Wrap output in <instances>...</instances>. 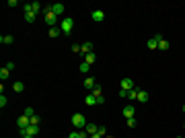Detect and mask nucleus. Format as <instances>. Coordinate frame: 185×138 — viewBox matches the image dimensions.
<instances>
[{
    "label": "nucleus",
    "instance_id": "33",
    "mask_svg": "<svg viewBox=\"0 0 185 138\" xmlns=\"http://www.w3.org/2000/svg\"><path fill=\"white\" fill-rule=\"evenodd\" d=\"M105 103V97H97V105H103Z\"/></svg>",
    "mask_w": 185,
    "mask_h": 138
},
{
    "label": "nucleus",
    "instance_id": "38",
    "mask_svg": "<svg viewBox=\"0 0 185 138\" xmlns=\"http://www.w3.org/2000/svg\"><path fill=\"white\" fill-rule=\"evenodd\" d=\"M183 113H185V105H183Z\"/></svg>",
    "mask_w": 185,
    "mask_h": 138
},
{
    "label": "nucleus",
    "instance_id": "17",
    "mask_svg": "<svg viewBox=\"0 0 185 138\" xmlns=\"http://www.w3.org/2000/svg\"><path fill=\"white\" fill-rule=\"evenodd\" d=\"M97 130H99V126H97V124H87V132H89L91 136L97 134Z\"/></svg>",
    "mask_w": 185,
    "mask_h": 138
},
{
    "label": "nucleus",
    "instance_id": "36",
    "mask_svg": "<svg viewBox=\"0 0 185 138\" xmlns=\"http://www.w3.org/2000/svg\"><path fill=\"white\" fill-rule=\"evenodd\" d=\"M91 138H103V136H99V134H93V136H91Z\"/></svg>",
    "mask_w": 185,
    "mask_h": 138
},
{
    "label": "nucleus",
    "instance_id": "5",
    "mask_svg": "<svg viewBox=\"0 0 185 138\" xmlns=\"http://www.w3.org/2000/svg\"><path fill=\"white\" fill-rule=\"evenodd\" d=\"M45 23H48L49 27H56V25H58V14H54V13L45 14Z\"/></svg>",
    "mask_w": 185,
    "mask_h": 138
},
{
    "label": "nucleus",
    "instance_id": "23",
    "mask_svg": "<svg viewBox=\"0 0 185 138\" xmlns=\"http://www.w3.org/2000/svg\"><path fill=\"white\" fill-rule=\"evenodd\" d=\"M25 19H27V23H33L35 19H37V14H35V13H29V14H25Z\"/></svg>",
    "mask_w": 185,
    "mask_h": 138
},
{
    "label": "nucleus",
    "instance_id": "14",
    "mask_svg": "<svg viewBox=\"0 0 185 138\" xmlns=\"http://www.w3.org/2000/svg\"><path fill=\"white\" fill-rule=\"evenodd\" d=\"M95 78H93V76H87V78H84V87H87V89H93V87H95Z\"/></svg>",
    "mask_w": 185,
    "mask_h": 138
},
{
    "label": "nucleus",
    "instance_id": "31",
    "mask_svg": "<svg viewBox=\"0 0 185 138\" xmlns=\"http://www.w3.org/2000/svg\"><path fill=\"white\" fill-rule=\"evenodd\" d=\"M33 10H35V14L41 10V4H39V2H33Z\"/></svg>",
    "mask_w": 185,
    "mask_h": 138
},
{
    "label": "nucleus",
    "instance_id": "19",
    "mask_svg": "<svg viewBox=\"0 0 185 138\" xmlns=\"http://www.w3.org/2000/svg\"><path fill=\"white\" fill-rule=\"evenodd\" d=\"M23 10H25V14L35 13V10H33V2H27V4H23Z\"/></svg>",
    "mask_w": 185,
    "mask_h": 138
},
{
    "label": "nucleus",
    "instance_id": "12",
    "mask_svg": "<svg viewBox=\"0 0 185 138\" xmlns=\"http://www.w3.org/2000/svg\"><path fill=\"white\" fill-rule=\"evenodd\" d=\"M13 41H14L13 35H2V37H0V43H2V45H10Z\"/></svg>",
    "mask_w": 185,
    "mask_h": 138
},
{
    "label": "nucleus",
    "instance_id": "41",
    "mask_svg": "<svg viewBox=\"0 0 185 138\" xmlns=\"http://www.w3.org/2000/svg\"><path fill=\"white\" fill-rule=\"evenodd\" d=\"M177 138H181V136H177Z\"/></svg>",
    "mask_w": 185,
    "mask_h": 138
},
{
    "label": "nucleus",
    "instance_id": "9",
    "mask_svg": "<svg viewBox=\"0 0 185 138\" xmlns=\"http://www.w3.org/2000/svg\"><path fill=\"white\" fill-rule=\"evenodd\" d=\"M134 113H136V107H134V105H128V107H123V116H125V120L134 117Z\"/></svg>",
    "mask_w": 185,
    "mask_h": 138
},
{
    "label": "nucleus",
    "instance_id": "11",
    "mask_svg": "<svg viewBox=\"0 0 185 138\" xmlns=\"http://www.w3.org/2000/svg\"><path fill=\"white\" fill-rule=\"evenodd\" d=\"M148 97H150V95H148L146 91H140V89H138V99H136V101H140V103H146V101H148Z\"/></svg>",
    "mask_w": 185,
    "mask_h": 138
},
{
    "label": "nucleus",
    "instance_id": "37",
    "mask_svg": "<svg viewBox=\"0 0 185 138\" xmlns=\"http://www.w3.org/2000/svg\"><path fill=\"white\" fill-rule=\"evenodd\" d=\"M23 138H33V136H29V134H25V136H23Z\"/></svg>",
    "mask_w": 185,
    "mask_h": 138
},
{
    "label": "nucleus",
    "instance_id": "20",
    "mask_svg": "<svg viewBox=\"0 0 185 138\" xmlns=\"http://www.w3.org/2000/svg\"><path fill=\"white\" fill-rule=\"evenodd\" d=\"M158 49H169V41L160 37V39H158Z\"/></svg>",
    "mask_w": 185,
    "mask_h": 138
},
{
    "label": "nucleus",
    "instance_id": "34",
    "mask_svg": "<svg viewBox=\"0 0 185 138\" xmlns=\"http://www.w3.org/2000/svg\"><path fill=\"white\" fill-rule=\"evenodd\" d=\"M72 52H74V54H78V52H80V45H76V43H74V45H72Z\"/></svg>",
    "mask_w": 185,
    "mask_h": 138
},
{
    "label": "nucleus",
    "instance_id": "2",
    "mask_svg": "<svg viewBox=\"0 0 185 138\" xmlns=\"http://www.w3.org/2000/svg\"><path fill=\"white\" fill-rule=\"evenodd\" d=\"M72 27H74V21H72V19H64V21L60 23V29H62V33L64 35H70V31H72Z\"/></svg>",
    "mask_w": 185,
    "mask_h": 138
},
{
    "label": "nucleus",
    "instance_id": "32",
    "mask_svg": "<svg viewBox=\"0 0 185 138\" xmlns=\"http://www.w3.org/2000/svg\"><path fill=\"white\" fill-rule=\"evenodd\" d=\"M119 97H121V99H125V97H128V91H123V89H119Z\"/></svg>",
    "mask_w": 185,
    "mask_h": 138
},
{
    "label": "nucleus",
    "instance_id": "16",
    "mask_svg": "<svg viewBox=\"0 0 185 138\" xmlns=\"http://www.w3.org/2000/svg\"><path fill=\"white\" fill-rule=\"evenodd\" d=\"M84 101H87V105H97V97L93 95V93H89V95H87V99H84Z\"/></svg>",
    "mask_w": 185,
    "mask_h": 138
},
{
    "label": "nucleus",
    "instance_id": "27",
    "mask_svg": "<svg viewBox=\"0 0 185 138\" xmlns=\"http://www.w3.org/2000/svg\"><path fill=\"white\" fill-rule=\"evenodd\" d=\"M89 70H91V64H87V62L80 64V72H89Z\"/></svg>",
    "mask_w": 185,
    "mask_h": 138
},
{
    "label": "nucleus",
    "instance_id": "35",
    "mask_svg": "<svg viewBox=\"0 0 185 138\" xmlns=\"http://www.w3.org/2000/svg\"><path fill=\"white\" fill-rule=\"evenodd\" d=\"M6 68H8V70H14L17 66H14V62H8V64H6Z\"/></svg>",
    "mask_w": 185,
    "mask_h": 138
},
{
    "label": "nucleus",
    "instance_id": "24",
    "mask_svg": "<svg viewBox=\"0 0 185 138\" xmlns=\"http://www.w3.org/2000/svg\"><path fill=\"white\" fill-rule=\"evenodd\" d=\"M95 60H97V56H95V54H87V60H84V62H87V64H93Z\"/></svg>",
    "mask_w": 185,
    "mask_h": 138
},
{
    "label": "nucleus",
    "instance_id": "18",
    "mask_svg": "<svg viewBox=\"0 0 185 138\" xmlns=\"http://www.w3.org/2000/svg\"><path fill=\"white\" fill-rule=\"evenodd\" d=\"M8 76H10V70H8V68H6V66H4V68L0 70V81H6Z\"/></svg>",
    "mask_w": 185,
    "mask_h": 138
},
{
    "label": "nucleus",
    "instance_id": "10",
    "mask_svg": "<svg viewBox=\"0 0 185 138\" xmlns=\"http://www.w3.org/2000/svg\"><path fill=\"white\" fill-rule=\"evenodd\" d=\"M80 52H82L84 56H87V54H93V43H91V41L82 43V45H80Z\"/></svg>",
    "mask_w": 185,
    "mask_h": 138
},
{
    "label": "nucleus",
    "instance_id": "30",
    "mask_svg": "<svg viewBox=\"0 0 185 138\" xmlns=\"http://www.w3.org/2000/svg\"><path fill=\"white\" fill-rule=\"evenodd\" d=\"M128 126H130V128H136V117H130V120H128Z\"/></svg>",
    "mask_w": 185,
    "mask_h": 138
},
{
    "label": "nucleus",
    "instance_id": "3",
    "mask_svg": "<svg viewBox=\"0 0 185 138\" xmlns=\"http://www.w3.org/2000/svg\"><path fill=\"white\" fill-rule=\"evenodd\" d=\"M17 126H19V130H25V128H29V126H31V117L21 116L19 120H17Z\"/></svg>",
    "mask_w": 185,
    "mask_h": 138
},
{
    "label": "nucleus",
    "instance_id": "8",
    "mask_svg": "<svg viewBox=\"0 0 185 138\" xmlns=\"http://www.w3.org/2000/svg\"><path fill=\"white\" fill-rule=\"evenodd\" d=\"M160 37H163V35H154L152 39H148V43H146V45H148V49H156L158 48V39H160Z\"/></svg>",
    "mask_w": 185,
    "mask_h": 138
},
{
    "label": "nucleus",
    "instance_id": "21",
    "mask_svg": "<svg viewBox=\"0 0 185 138\" xmlns=\"http://www.w3.org/2000/svg\"><path fill=\"white\" fill-rule=\"evenodd\" d=\"M91 93H93L95 97H103V93H101V87H99V85H95V87L91 89Z\"/></svg>",
    "mask_w": 185,
    "mask_h": 138
},
{
    "label": "nucleus",
    "instance_id": "39",
    "mask_svg": "<svg viewBox=\"0 0 185 138\" xmlns=\"http://www.w3.org/2000/svg\"><path fill=\"white\" fill-rule=\"evenodd\" d=\"M183 128H185V122H183Z\"/></svg>",
    "mask_w": 185,
    "mask_h": 138
},
{
    "label": "nucleus",
    "instance_id": "40",
    "mask_svg": "<svg viewBox=\"0 0 185 138\" xmlns=\"http://www.w3.org/2000/svg\"><path fill=\"white\" fill-rule=\"evenodd\" d=\"M84 138H91V136H84Z\"/></svg>",
    "mask_w": 185,
    "mask_h": 138
},
{
    "label": "nucleus",
    "instance_id": "1",
    "mask_svg": "<svg viewBox=\"0 0 185 138\" xmlns=\"http://www.w3.org/2000/svg\"><path fill=\"white\" fill-rule=\"evenodd\" d=\"M70 122H72V126H74V128H78V130H82V128H87V117L82 116V113H74Z\"/></svg>",
    "mask_w": 185,
    "mask_h": 138
},
{
    "label": "nucleus",
    "instance_id": "4",
    "mask_svg": "<svg viewBox=\"0 0 185 138\" xmlns=\"http://www.w3.org/2000/svg\"><path fill=\"white\" fill-rule=\"evenodd\" d=\"M119 89H123V91H132V89H136V87H134V81H132V78H121V83H119Z\"/></svg>",
    "mask_w": 185,
    "mask_h": 138
},
{
    "label": "nucleus",
    "instance_id": "25",
    "mask_svg": "<svg viewBox=\"0 0 185 138\" xmlns=\"http://www.w3.org/2000/svg\"><path fill=\"white\" fill-rule=\"evenodd\" d=\"M23 116H27V117H33V116H35L33 107H25V113H23Z\"/></svg>",
    "mask_w": 185,
    "mask_h": 138
},
{
    "label": "nucleus",
    "instance_id": "6",
    "mask_svg": "<svg viewBox=\"0 0 185 138\" xmlns=\"http://www.w3.org/2000/svg\"><path fill=\"white\" fill-rule=\"evenodd\" d=\"M52 10H54V14H64V10H66V6L62 4V2H56V4H52Z\"/></svg>",
    "mask_w": 185,
    "mask_h": 138
},
{
    "label": "nucleus",
    "instance_id": "22",
    "mask_svg": "<svg viewBox=\"0 0 185 138\" xmlns=\"http://www.w3.org/2000/svg\"><path fill=\"white\" fill-rule=\"evenodd\" d=\"M128 99L136 101V99H138V89H132V91H128Z\"/></svg>",
    "mask_w": 185,
    "mask_h": 138
},
{
    "label": "nucleus",
    "instance_id": "13",
    "mask_svg": "<svg viewBox=\"0 0 185 138\" xmlns=\"http://www.w3.org/2000/svg\"><path fill=\"white\" fill-rule=\"evenodd\" d=\"M13 91L14 93H23V91H25V85L21 83V81H17V83L13 85Z\"/></svg>",
    "mask_w": 185,
    "mask_h": 138
},
{
    "label": "nucleus",
    "instance_id": "7",
    "mask_svg": "<svg viewBox=\"0 0 185 138\" xmlns=\"http://www.w3.org/2000/svg\"><path fill=\"white\" fill-rule=\"evenodd\" d=\"M91 19L97 21V23H101L103 19H105V13H103V10H93V13H91Z\"/></svg>",
    "mask_w": 185,
    "mask_h": 138
},
{
    "label": "nucleus",
    "instance_id": "26",
    "mask_svg": "<svg viewBox=\"0 0 185 138\" xmlns=\"http://www.w3.org/2000/svg\"><path fill=\"white\" fill-rule=\"evenodd\" d=\"M39 122H41V117L37 116V113H35V116L31 117V124H33V126H39Z\"/></svg>",
    "mask_w": 185,
    "mask_h": 138
},
{
    "label": "nucleus",
    "instance_id": "15",
    "mask_svg": "<svg viewBox=\"0 0 185 138\" xmlns=\"http://www.w3.org/2000/svg\"><path fill=\"white\" fill-rule=\"evenodd\" d=\"M58 35H62L60 27H49V37H58Z\"/></svg>",
    "mask_w": 185,
    "mask_h": 138
},
{
    "label": "nucleus",
    "instance_id": "29",
    "mask_svg": "<svg viewBox=\"0 0 185 138\" xmlns=\"http://www.w3.org/2000/svg\"><path fill=\"white\" fill-rule=\"evenodd\" d=\"M97 134H99V136H105V134H107V130H105V126H99V130H97Z\"/></svg>",
    "mask_w": 185,
    "mask_h": 138
},
{
    "label": "nucleus",
    "instance_id": "28",
    "mask_svg": "<svg viewBox=\"0 0 185 138\" xmlns=\"http://www.w3.org/2000/svg\"><path fill=\"white\" fill-rule=\"evenodd\" d=\"M6 103H8V99L4 97V93L0 95V107H6Z\"/></svg>",
    "mask_w": 185,
    "mask_h": 138
}]
</instances>
